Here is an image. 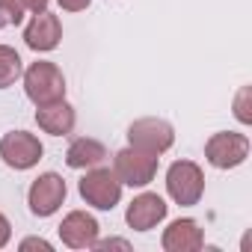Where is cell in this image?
<instances>
[{
  "label": "cell",
  "instance_id": "6da1fadb",
  "mask_svg": "<svg viewBox=\"0 0 252 252\" xmlns=\"http://www.w3.org/2000/svg\"><path fill=\"white\" fill-rule=\"evenodd\" d=\"M24 92H27V98H30L36 107L63 101V98H65V77H63L60 65H57V63H48V60L33 63V65L24 71Z\"/></svg>",
  "mask_w": 252,
  "mask_h": 252
},
{
  "label": "cell",
  "instance_id": "7a4b0ae2",
  "mask_svg": "<svg viewBox=\"0 0 252 252\" xmlns=\"http://www.w3.org/2000/svg\"><path fill=\"white\" fill-rule=\"evenodd\" d=\"M166 193L172 196L175 205H199L202 193H205V172L199 169V163L193 160H175L166 169Z\"/></svg>",
  "mask_w": 252,
  "mask_h": 252
},
{
  "label": "cell",
  "instance_id": "3957f363",
  "mask_svg": "<svg viewBox=\"0 0 252 252\" xmlns=\"http://www.w3.org/2000/svg\"><path fill=\"white\" fill-rule=\"evenodd\" d=\"M77 190H80L83 202L98 208V211H113L122 199V181L116 178L113 169H104V166H92L80 178Z\"/></svg>",
  "mask_w": 252,
  "mask_h": 252
},
{
  "label": "cell",
  "instance_id": "277c9868",
  "mask_svg": "<svg viewBox=\"0 0 252 252\" xmlns=\"http://www.w3.org/2000/svg\"><path fill=\"white\" fill-rule=\"evenodd\" d=\"M113 172L122 184H128V187H146L155 181L158 175V155H149L143 149H122L113 160Z\"/></svg>",
  "mask_w": 252,
  "mask_h": 252
},
{
  "label": "cell",
  "instance_id": "5b68a950",
  "mask_svg": "<svg viewBox=\"0 0 252 252\" xmlns=\"http://www.w3.org/2000/svg\"><path fill=\"white\" fill-rule=\"evenodd\" d=\"M205 158L217 169H234L249 158V137L234 131H220L205 143Z\"/></svg>",
  "mask_w": 252,
  "mask_h": 252
},
{
  "label": "cell",
  "instance_id": "8992f818",
  "mask_svg": "<svg viewBox=\"0 0 252 252\" xmlns=\"http://www.w3.org/2000/svg\"><path fill=\"white\" fill-rule=\"evenodd\" d=\"M128 143L134 149H143L149 155H163L172 149L175 143V131L172 125L163 122V119H137L131 128H128Z\"/></svg>",
  "mask_w": 252,
  "mask_h": 252
},
{
  "label": "cell",
  "instance_id": "52a82bcc",
  "mask_svg": "<svg viewBox=\"0 0 252 252\" xmlns=\"http://www.w3.org/2000/svg\"><path fill=\"white\" fill-rule=\"evenodd\" d=\"M45 149L39 143L36 134H27V131H9L0 140V158H3L6 166L12 169H33L39 160H42Z\"/></svg>",
  "mask_w": 252,
  "mask_h": 252
},
{
  "label": "cell",
  "instance_id": "ba28073f",
  "mask_svg": "<svg viewBox=\"0 0 252 252\" xmlns=\"http://www.w3.org/2000/svg\"><path fill=\"white\" fill-rule=\"evenodd\" d=\"M65 193H68V187H65L63 175L45 172V175H39V178L30 184L27 205H30V211H33L36 217H51V214H57L60 205L65 202Z\"/></svg>",
  "mask_w": 252,
  "mask_h": 252
},
{
  "label": "cell",
  "instance_id": "9c48e42d",
  "mask_svg": "<svg viewBox=\"0 0 252 252\" xmlns=\"http://www.w3.org/2000/svg\"><path fill=\"white\" fill-rule=\"evenodd\" d=\"M60 237L71 249H92L98 240V220L86 211H71L60 222Z\"/></svg>",
  "mask_w": 252,
  "mask_h": 252
},
{
  "label": "cell",
  "instance_id": "30bf717a",
  "mask_svg": "<svg viewBox=\"0 0 252 252\" xmlns=\"http://www.w3.org/2000/svg\"><path fill=\"white\" fill-rule=\"evenodd\" d=\"M163 217H166V202H163L158 193H140V196L128 205V211H125V220H128V225L137 228V231L155 228Z\"/></svg>",
  "mask_w": 252,
  "mask_h": 252
},
{
  "label": "cell",
  "instance_id": "8fae6325",
  "mask_svg": "<svg viewBox=\"0 0 252 252\" xmlns=\"http://www.w3.org/2000/svg\"><path fill=\"white\" fill-rule=\"evenodd\" d=\"M60 39H63V24H60V18L51 15L48 9H45V12H36L33 21H30L27 30H24V42H27V48H33V51H54V48L60 45Z\"/></svg>",
  "mask_w": 252,
  "mask_h": 252
},
{
  "label": "cell",
  "instance_id": "7c38bea8",
  "mask_svg": "<svg viewBox=\"0 0 252 252\" xmlns=\"http://www.w3.org/2000/svg\"><path fill=\"white\" fill-rule=\"evenodd\" d=\"M202 243H205V234L196 220H175L163 231L166 252H196V249H202Z\"/></svg>",
  "mask_w": 252,
  "mask_h": 252
},
{
  "label": "cell",
  "instance_id": "4fadbf2b",
  "mask_svg": "<svg viewBox=\"0 0 252 252\" xmlns=\"http://www.w3.org/2000/svg\"><path fill=\"white\" fill-rule=\"evenodd\" d=\"M36 125L45 131V134H54V137H65L71 134L74 128V107L63 101H54V104H45L36 110Z\"/></svg>",
  "mask_w": 252,
  "mask_h": 252
},
{
  "label": "cell",
  "instance_id": "5bb4252c",
  "mask_svg": "<svg viewBox=\"0 0 252 252\" xmlns=\"http://www.w3.org/2000/svg\"><path fill=\"white\" fill-rule=\"evenodd\" d=\"M104 158H107V149H104L98 140H92V137L74 140V143L68 146V152H65V163H68L71 169H92V166H101Z\"/></svg>",
  "mask_w": 252,
  "mask_h": 252
},
{
  "label": "cell",
  "instance_id": "9a60e30c",
  "mask_svg": "<svg viewBox=\"0 0 252 252\" xmlns=\"http://www.w3.org/2000/svg\"><path fill=\"white\" fill-rule=\"evenodd\" d=\"M21 71H24V65H21L18 51L9 48V45H0V89L12 86L21 77Z\"/></svg>",
  "mask_w": 252,
  "mask_h": 252
},
{
  "label": "cell",
  "instance_id": "2e32d148",
  "mask_svg": "<svg viewBox=\"0 0 252 252\" xmlns=\"http://www.w3.org/2000/svg\"><path fill=\"white\" fill-rule=\"evenodd\" d=\"M24 9V0H0V24H21Z\"/></svg>",
  "mask_w": 252,
  "mask_h": 252
},
{
  "label": "cell",
  "instance_id": "e0dca14e",
  "mask_svg": "<svg viewBox=\"0 0 252 252\" xmlns=\"http://www.w3.org/2000/svg\"><path fill=\"white\" fill-rule=\"evenodd\" d=\"M246 98H249V89L243 86V89H240V95H237V119H240L243 125H249V122H252V116H249V110H246Z\"/></svg>",
  "mask_w": 252,
  "mask_h": 252
},
{
  "label": "cell",
  "instance_id": "ac0fdd59",
  "mask_svg": "<svg viewBox=\"0 0 252 252\" xmlns=\"http://www.w3.org/2000/svg\"><path fill=\"white\" fill-rule=\"evenodd\" d=\"M21 249L27 252V249H42V252H51V243L48 240H42V237H27V240H21Z\"/></svg>",
  "mask_w": 252,
  "mask_h": 252
},
{
  "label": "cell",
  "instance_id": "d6986e66",
  "mask_svg": "<svg viewBox=\"0 0 252 252\" xmlns=\"http://www.w3.org/2000/svg\"><path fill=\"white\" fill-rule=\"evenodd\" d=\"M57 3H60L65 12H83V9L92 3V0H57Z\"/></svg>",
  "mask_w": 252,
  "mask_h": 252
},
{
  "label": "cell",
  "instance_id": "ffe728a7",
  "mask_svg": "<svg viewBox=\"0 0 252 252\" xmlns=\"http://www.w3.org/2000/svg\"><path fill=\"white\" fill-rule=\"evenodd\" d=\"M9 237H12V225H9V220L3 214H0V249L9 243Z\"/></svg>",
  "mask_w": 252,
  "mask_h": 252
},
{
  "label": "cell",
  "instance_id": "44dd1931",
  "mask_svg": "<svg viewBox=\"0 0 252 252\" xmlns=\"http://www.w3.org/2000/svg\"><path fill=\"white\" fill-rule=\"evenodd\" d=\"M98 249H131L128 240H95Z\"/></svg>",
  "mask_w": 252,
  "mask_h": 252
},
{
  "label": "cell",
  "instance_id": "7402d4cb",
  "mask_svg": "<svg viewBox=\"0 0 252 252\" xmlns=\"http://www.w3.org/2000/svg\"><path fill=\"white\" fill-rule=\"evenodd\" d=\"M24 6L33 9V12H45L48 9V0H24Z\"/></svg>",
  "mask_w": 252,
  "mask_h": 252
}]
</instances>
